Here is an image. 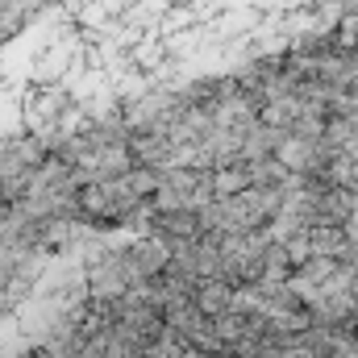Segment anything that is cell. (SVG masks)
<instances>
[{
	"mask_svg": "<svg viewBox=\"0 0 358 358\" xmlns=\"http://www.w3.org/2000/svg\"><path fill=\"white\" fill-rule=\"evenodd\" d=\"M25 21H29L25 8H17V4H0V46L13 42V38L25 29Z\"/></svg>",
	"mask_w": 358,
	"mask_h": 358,
	"instance_id": "1",
	"label": "cell"
}]
</instances>
